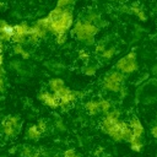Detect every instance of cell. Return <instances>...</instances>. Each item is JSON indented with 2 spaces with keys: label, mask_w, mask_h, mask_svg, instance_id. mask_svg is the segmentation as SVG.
<instances>
[{
  "label": "cell",
  "mask_w": 157,
  "mask_h": 157,
  "mask_svg": "<svg viewBox=\"0 0 157 157\" xmlns=\"http://www.w3.org/2000/svg\"><path fill=\"white\" fill-rule=\"evenodd\" d=\"M113 53H114V50H113V49H109V50H107V52L103 53V56H104V58H110V56L113 55Z\"/></svg>",
  "instance_id": "9a60e30c"
},
{
  "label": "cell",
  "mask_w": 157,
  "mask_h": 157,
  "mask_svg": "<svg viewBox=\"0 0 157 157\" xmlns=\"http://www.w3.org/2000/svg\"><path fill=\"white\" fill-rule=\"evenodd\" d=\"M21 55H22V58H23V59H27V58H28V56H29V54H28V53H27V52H23V53H22V54H21Z\"/></svg>",
  "instance_id": "ffe728a7"
},
{
  "label": "cell",
  "mask_w": 157,
  "mask_h": 157,
  "mask_svg": "<svg viewBox=\"0 0 157 157\" xmlns=\"http://www.w3.org/2000/svg\"><path fill=\"white\" fill-rule=\"evenodd\" d=\"M152 135H153L155 137H157V126H155V128L152 129Z\"/></svg>",
  "instance_id": "d6986e66"
},
{
  "label": "cell",
  "mask_w": 157,
  "mask_h": 157,
  "mask_svg": "<svg viewBox=\"0 0 157 157\" xmlns=\"http://www.w3.org/2000/svg\"><path fill=\"white\" fill-rule=\"evenodd\" d=\"M17 128H18L17 117H6V119L2 121V131L7 137H12L16 134Z\"/></svg>",
  "instance_id": "6da1fadb"
},
{
  "label": "cell",
  "mask_w": 157,
  "mask_h": 157,
  "mask_svg": "<svg viewBox=\"0 0 157 157\" xmlns=\"http://www.w3.org/2000/svg\"><path fill=\"white\" fill-rule=\"evenodd\" d=\"M50 86H52V88H53L55 92H58V91H60L61 88H64V83H63V81L59 80V78L50 81Z\"/></svg>",
  "instance_id": "ba28073f"
},
{
  "label": "cell",
  "mask_w": 157,
  "mask_h": 157,
  "mask_svg": "<svg viewBox=\"0 0 157 157\" xmlns=\"http://www.w3.org/2000/svg\"><path fill=\"white\" fill-rule=\"evenodd\" d=\"M99 105H101V108H102L103 112H108V109H109V107H110V104H109L107 101H102V102L99 103Z\"/></svg>",
  "instance_id": "7c38bea8"
},
{
  "label": "cell",
  "mask_w": 157,
  "mask_h": 157,
  "mask_svg": "<svg viewBox=\"0 0 157 157\" xmlns=\"http://www.w3.org/2000/svg\"><path fill=\"white\" fill-rule=\"evenodd\" d=\"M2 63H4V59H2V49H0V67H2Z\"/></svg>",
  "instance_id": "ac0fdd59"
},
{
  "label": "cell",
  "mask_w": 157,
  "mask_h": 157,
  "mask_svg": "<svg viewBox=\"0 0 157 157\" xmlns=\"http://www.w3.org/2000/svg\"><path fill=\"white\" fill-rule=\"evenodd\" d=\"M25 50H23V48H22V45L21 44H15V47H13V53L15 54H22Z\"/></svg>",
  "instance_id": "30bf717a"
},
{
  "label": "cell",
  "mask_w": 157,
  "mask_h": 157,
  "mask_svg": "<svg viewBox=\"0 0 157 157\" xmlns=\"http://www.w3.org/2000/svg\"><path fill=\"white\" fill-rule=\"evenodd\" d=\"M39 135H40V130L38 129V126L33 125V126L28 128V130H27V137H28V139L36 140V139L39 137Z\"/></svg>",
  "instance_id": "8992f818"
},
{
  "label": "cell",
  "mask_w": 157,
  "mask_h": 157,
  "mask_svg": "<svg viewBox=\"0 0 157 157\" xmlns=\"http://www.w3.org/2000/svg\"><path fill=\"white\" fill-rule=\"evenodd\" d=\"M13 36V27L0 20V40H10Z\"/></svg>",
  "instance_id": "3957f363"
},
{
  "label": "cell",
  "mask_w": 157,
  "mask_h": 157,
  "mask_svg": "<svg viewBox=\"0 0 157 157\" xmlns=\"http://www.w3.org/2000/svg\"><path fill=\"white\" fill-rule=\"evenodd\" d=\"M29 34V28L26 25H17L13 26V36L12 40L17 44H22L25 42V36Z\"/></svg>",
  "instance_id": "7a4b0ae2"
},
{
  "label": "cell",
  "mask_w": 157,
  "mask_h": 157,
  "mask_svg": "<svg viewBox=\"0 0 157 157\" xmlns=\"http://www.w3.org/2000/svg\"><path fill=\"white\" fill-rule=\"evenodd\" d=\"M130 146H131V150L132 151H141L142 148V144L140 141V137H134L131 141H130Z\"/></svg>",
  "instance_id": "52a82bcc"
},
{
  "label": "cell",
  "mask_w": 157,
  "mask_h": 157,
  "mask_svg": "<svg viewBox=\"0 0 157 157\" xmlns=\"http://www.w3.org/2000/svg\"><path fill=\"white\" fill-rule=\"evenodd\" d=\"M86 74H88V75H92V74H94V67H87V70H86Z\"/></svg>",
  "instance_id": "e0dca14e"
},
{
  "label": "cell",
  "mask_w": 157,
  "mask_h": 157,
  "mask_svg": "<svg viewBox=\"0 0 157 157\" xmlns=\"http://www.w3.org/2000/svg\"><path fill=\"white\" fill-rule=\"evenodd\" d=\"M56 40H58V43H59V44H63V43L65 42V34L59 33V34H58V39H56Z\"/></svg>",
  "instance_id": "5bb4252c"
},
{
  "label": "cell",
  "mask_w": 157,
  "mask_h": 157,
  "mask_svg": "<svg viewBox=\"0 0 157 157\" xmlns=\"http://www.w3.org/2000/svg\"><path fill=\"white\" fill-rule=\"evenodd\" d=\"M32 155H33V152L31 151L29 147H25V148L22 150V156H23V157H32Z\"/></svg>",
  "instance_id": "8fae6325"
},
{
  "label": "cell",
  "mask_w": 157,
  "mask_h": 157,
  "mask_svg": "<svg viewBox=\"0 0 157 157\" xmlns=\"http://www.w3.org/2000/svg\"><path fill=\"white\" fill-rule=\"evenodd\" d=\"M64 157H80V156H77L74 150H66L64 152Z\"/></svg>",
  "instance_id": "4fadbf2b"
},
{
  "label": "cell",
  "mask_w": 157,
  "mask_h": 157,
  "mask_svg": "<svg viewBox=\"0 0 157 157\" xmlns=\"http://www.w3.org/2000/svg\"><path fill=\"white\" fill-rule=\"evenodd\" d=\"M86 108H87V110L90 112V113H96L99 108H101V105H99V103H97V102H90V103H87L86 104Z\"/></svg>",
  "instance_id": "9c48e42d"
},
{
  "label": "cell",
  "mask_w": 157,
  "mask_h": 157,
  "mask_svg": "<svg viewBox=\"0 0 157 157\" xmlns=\"http://www.w3.org/2000/svg\"><path fill=\"white\" fill-rule=\"evenodd\" d=\"M37 126H38V129H39V130H40V132H42V131H44V130H45V124H44V123H43V121H39V123H38V125H37Z\"/></svg>",
  "instance_id": "2e32d148"
},
{
  "label": "cell",
  "mask_w": 157,
  "mask_h": 157,
  "mask_svg": "<svg viewBox=\"0 0 157 157\" xmlns=\"http://www.w3.org/2000/svg\"><path fill=\"white\" fill-rule=\"evenodd\" d=\"M39 98H40V101H43L49 107L55 108V107L59 105V98L56 96H53V94H49V93H42L39 96Z\"/></svg>",
  "instance_id": "277c9868"
},
{
  "label": "cell",
  "mask_w": 157,
  "mask_h": 157,
  "mask_svg": "<svg viewBox=\"0 0 157 157\" xmlns=\"http://www.w3.org/2000/svg\"><path fill=\"white\" fill-rule=\"evenodd\" d=\"M131 129H132L131 131H132L134 137H140V136H141V134H142V125L140 124L139 120L134 119V120L131 121Z\"/></svg>",
  "instance_id": "5b68a950"
}]
</instances>
